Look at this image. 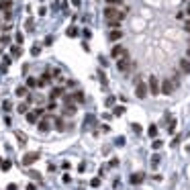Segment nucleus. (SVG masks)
<instances>
[{"mask_svg":"<svg viewBox=\"0 0 190 190\" xmlns=\"http://www.w3.org/2000/svg\"><path fill=\"white\" fill-rule=\"evenodd\" d=\"M125 14H127V8L123 10V8H119V6H110L109 4V6L104 8V19L109 23V29H119L121 27Z\"/></svg>","mask_w":190,"mask_h":190,"instance_id":"nucleus-1","label":"nucleus"},{"mask_svg":"<svg viewBox=\"0 0 190 190\" xmlns=\"http://www.w3.org/2000/svg\"><path fill=\"white\" fill-rule=\"evenodd\" d=\"M106 4H110V6H121L123 0H106Z\"/></svg>","mask_w":190,"mask_h":190,"instance_id":"nucleus-16","label":"nucleus"},{"mask_svg":"<svg viewBox=\"0 0 190 190\" xmlns=\"http://www.w3.org/2000/svg\"><path fill=\"white\" fill-rule=\"evenodd\" d=\"M39 51H41V47H39V45H35V47L31 49V53H33V55H39Z\"/></svg>","mask_w":190,"mask_h":190,"instance_id":"nucleus-21","label":"nucleus"},{"mask_svg":"<svg viewBox=\"0 0 190 190\" xmlns=\"http://www.w3.org/2000/svg\"><path fill=\"white\" fill-rule=\"evenodd\" d=\"M186 13H188V14H190V6H188V8H186Z\"/></svg>","mask_w":190,"mask_h":190,"instance_id":"nucleus-27","label":"nucleus"},{"mask_svg":"<svg viewBox=\"0 0 190 190\" xmlns=\"http://www.w3.org/2000/svg\"><path fill=\"white\" fill-rule=\"evenodd\" d=\"M43 115V110L41 109H37V110H33V113H27V121L29 123H37V119Z\"/></svg>","mask_w":190,"mask_h":190,"instance_id":"nucleus-9","label":"nucleus"},{"mask_svg":"<svg viewBox=\"0 0 190 190\" xmlns=\"http://www.w3.org/2000/svg\"><path fill=\"white\" fill-rule=\"evenodd\" d=\"M49 129H51V119H49V117H45V119H41V121H39V131H43V133H47Z\"/></svg>","mask_w":190,"mask_h":190,"instance_id":"nucleus-6","label":"nucleus"},{"mask_svg":"<svg viewBox=\"0 0 190 190\" xmlns=\"http://www.w3.org/2000/svg\"><path fill=\"white\" fill-rule=\"evenodd\" d=\"M123 55H127V49L123 47V45H115L113 51H110V57H113V59H121Z\"/></svg>","mask_w":190,"mask_h":190,"instance_id":"nucleus-3","label":"nucleus"},{"mask_svg":"<svg viewBox=\"0 0 190 190\" xmlns=\"http://www.w3.org/2000/svg\"><path fill=\"white\" fill-rule=\"evenodd\" d=\"M121 37H123L121 29H110V31H109V41H119Z\"/></svg>","mask_w":190,"mask_h":190,"instance_id":"nucleus-8","label":"nucleus"},{"mask_svg":"<svg viewBox=\"0 0 190 190\" xmlns=\"http://www.w3.org/2000/svg\"><path fill=\"white\" fill-rule=\"evenodd\" d=\"M13 55H14V57H19V55H20V47H19V45H14V47H13Z\"/></svg>","mask_w":190,"mask_h":190,"instance_id":"nucleus-19","label":"nucleus"},{"mask_svg":"<svg viewBox=\"0 0 190 190\" xmlns=\"http://www.w3.org/2000/svg\"><path fill=\"white\" fill-rule=\"evenodd\" d=\"M16 96H27V88H25V86L16 88Z\"/></svg>","mask_w":190,"mask_h":190,"instance_id":"nucleus-15","label":"nucleus"},{"mask_svg":"<svg viewBox=\"0 0 190 190\" xmlns=\"http://www.w3.org/2000/svg\"><path fill=\"white\" fill-rule=\"evenodd\" d=\"M49 80H51V76H49V74H43L39 80H37V84H39V86H45V84H49Z\"/></svg>","mask_w":190,"mask_h":190,"instance_id":"nucleus-12","label":"nucleus"},{"mask_svg":"<svg viewBox=\"0 0 190 190\" xmlns=\"http://www.w3.org/2000/svg\"><path fill=\"white\" fill-rule=\"evenodd\" d=\"M74 35H78V29H76V27H70L68 29V37H74Z\"/></svg>","mask_w":190,"mask_h":190,"instance_id":"nucleus-17","label":"nucleus"},{"mask_svg":"<svg viewBox=\"0 0 190 190\" xmlns=\"http://www.w3.org/2000/svg\"><path fill=\"white\" fill-rule=\"evenodd\" d=\"M27 86L35 88V86H37V80H35V78H29V80H27Z\"/></svg>","mask_w":190,"mask_h":190,"instance_id":"nucleus-18","label":"nucleus"},{"mask_svg":"<svg viewBox=\"0 0 190 190\" xmlns=\"http://www.w3.org/2000/svg\"><path fill=\"white\" fill-rule=\"evenodd\" d=\"M178 66H180V70H182L184 74H190V59L188 57H182V59L178 61Z\"/></svg>","mask_w":190,"mask_h":190,"instance_id":"nucleus-7","label":"nucleus"},{"mask_svg":"<svg viewBox=\"0 0 190 190\" xmlns=\"http://www.w3.org/2000/svg\"><path fill=\"white\" fill-rule=\"evenodd\" d=\"M61 94H63V90H61V88H53V90H51V94H49V98L55 100V98H59Z\"/></svg>","mask_w":190,"mask_h":190,"instance_id":"nucleus-13","label":"nucleus"},{"mask_svg":"<svg viewBox=\"0 0 190 190\" xmlns=\"http://www.w3.org/2000/svg\"><path fill=\"white\" fill-rule=\"evenodd\" d=\"M147 133H149V135L153 137V135H156V133H157V129H156V127H153V125H151V127H149V131H147Z\"/></svg>","mask_w":190,"mask_h":190,"instance_id":"nucleus-22","label":"nucleus"},{"mask_svg":"<svg viewBox=\"0 0 190 190\" xmlns=\"http://www.w3.org/2000/svg\"><path fill=\"white\" fill-rule=\"evenodd\" d=\"M186 31H190V19L186 20Z\"/></svg>","mask_w":190,"mask_h":190,"instance_id":"nucleus-25","label":"nucleus"},{"mask_svg":"<svg viewBox=\"0 0 190 190\" xmlns=\"http://www.w3.org/2000/svg\"><path fill=\"white\" fill-rule=\"evenodd\" d=\"M37 157H39V153H37V151H33V153H27V156L23 157V163H25V166H29V163L37 162Z\"/></svg>","mask_w":190,"mask_h":190,"instance_id":"nucleus-10","label":"nucleus"},{"mask_svg":"<svg viewBox=\"0 0 190 190\" xmlns=\"http://www.w3.org/2000/svg\"><path fill=\"white\" fill-rule=\"evenodd\" d=\"M186 53H188V59H190V47H188V51H186Z\"/></svg>","mask_w":190,"mask_h":190,"instance_id":"nucleus-26","label":"nucleus"},{"mask_svg":"<svg viewBox=\"0 0 190 190\" xmlns=\"http://www.w3.org/2000/svg\"><path fill=\"white\" fill-rule=\"evenodd\" d=\"M0 41H2V43H10V37H8V35H4V37H2Z\"/></svg>","mask_w":190,"mask_h":190,"instance_id":"nucleus-23","label":"nucleus"},{"mask_svg":"<svg viewBox=\"0 0 190 190\" xmlns=\"http://www.w3.org/2000/svg\"><path fill=\"white\" fill-rule=\"evenodd\" d=\"M143 180V174H135V176H131V184H139Z\"/></svg>","mask_w":190,"mask_h":190,"instance_id":"nucleus-14","label":"nucleus"},{"mask_svg":"<svg viewBox=\"0 0 190 190\" xmlns=\"http://www.w3.org/2000/svg\"><path fill=\"white\" fill-rule=\"evenodd\" d=\"M10 8H13V2H10V0H0V10H2V13H8Z\"/></svg>","mask_w":190,"mask_h":190,"instance_id":"nucleus-11","label":"nucleus"},{"mask_svg":"<svg viewBox=\"0 0 190 190\" xmlns=\"http://www.w3.org/2000/svg\"><path fill=\"white\" fill-rule=\"evenodd\" d=\"M147 86H149V94H156L157 96V92H162V84H160V80H157L156 76H149Z\"/></svg>","mask_w":190,"mask_h":190,"instance_id":"nucleus-2","label":"nucleus"},{"mask_svg":"<svg viewBox=\"0 0 190 190\" xmlns=\"http://www.w3.org/2000/svg\"><path fill=\"white\" fill-rule=\"evenodd\" d=\"M135 94L139 96V98H145V96L149 94V86H147V84H143V82H139V84H137V88H135Z\"/></svg>","mask_w":190,"mask_h":190,"instance_id":"nucleus-4","label":"nucleus"},{"mask_svg":"<svg viewBox=\"0 0 190 190\" xmlns=\"http://www.w3.org/2000/svg\"><path fill=\"white\" fill-rule=\"evenodd\" d=\"M174 86H176L174 80H163L162 82V92L163 94H172V92H174Z\"/></svg>","mask_w":190,"mask_h":190,"instance_id":"nucleus-5","label":"nucleus"},{"mask_svg":"<svg viewBox=\"0 0 190 190\" xmlns=\"http://www.w3.org/2000/svg\"><path fill=\"white\" fill-rule=\"evenodd\" d=\"M16 43H23V33H16Z\"/></svg>","mask_w":190,"mask_h":190,"instance_id":"nucleus-24","label":"nucleus"},{"mask_svg":"<svg viewBox=\"0 0 190 190\" xmlns=\"http://www.w3.org/2000/svg\"><path fill=\"white\" fill-rule=\"evenodd\" d=\"M27 110H29V106L25 104V102H23V104H19V113H27Z\"/></svg>","mask_w":190,"mask_h":190,"instance_id":"nucleus-20","label":"nucleus"}]
</instances>
